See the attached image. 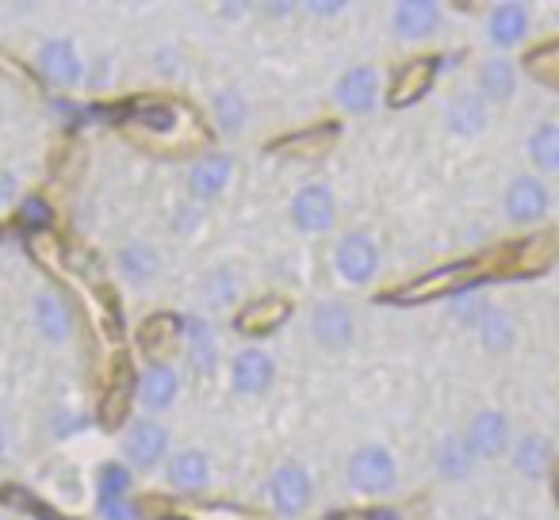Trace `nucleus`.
<instances>
[{"mask_svg":"<svg viewBox=\"0 0 559 520\" xmlns=\"http://www.w3.org/2000/svg\"><path fill=\"white\" fill-rule=\"evenodd\" d=\"M559 261V233L533 230L525 238H513L487 253H475L456 265H441L433 273L418 276L406 288L391 291V303H433V299H460L467 291H479L483 283L498 280H533L544 276Z\"/></svg>","mask_w":559,"mask_h":520,"instance_id":"1","label":"nucleus"},{"mask_svg":"<svg viewBox=\"0 0 559 520\" xmlns=\"http://www.w3.org/2000/svg\"><path fill=\"white\" fill-rule=\"evenodd\" d=\"M345 479H349V486L357 489V494H388L399 482V463L388 448L365 444V448L353 451L349 463H345Z\"/></svg>","mask_w":559,"mask_h":520,"instance_id":"2","label":"nucleus"},{"mask_svg":"<svg viewBox=\"0 0 559 520\" xmlns=\"http://www.w3.org/2000/svg\"><path fill=\"white\" fill-rule=\"evenodd\" d=\"M264 497L269 505L280 512V517H299V512L311 505L314 497V482H311V471L299 463H284L272 471V479L264 482Z\"/></svg>","mask_w":559,"mask_h":520,"instance_id":"3","label":"nucleus"},{"mask_svg":"<svg viewBox=\"0 0 559 520\" xmlns=\"http://www.w3.org/2000/svg\"><path fill=\"white\" fill-rule=\"evenodd\" d=\"M334 268L337 276H342L345 283H353V288H365V283L376 280V273H380V245H376L368 233L353 230L345 233L342 241H337L334 249Z\"/></svg>","mask_w":559,"mask_h":520,"instance_id":"4","label":"nucleus"},{"mask_svg":"<svg viewBox=\"0 0 559 520\" xmlns=\"http://www.w3.org/2000/svg\"><path fill=\"white\" fill-rule=\"evenodd\" d=\"M502 210L513 226H533V222H544L551 210V192L540 177L525 172V177H513L510 188L502 195Z\"/></svg>","mask_w":559,"mask_h":520,"instance_id":"5","label":"nucleus"},{"mask_svg":"<svg viewBox=\"0 0 559 520\" xmlns=\"http://www.w3.org/2000/svg\"><path fill=\"white\" fill-rule=\"evenodd\" d=\"M441 65H444L441 55L411 58L406 65H399L395 77H391V88H388V104H391V108H411V104H418L421 96L433 88Z\"/></svg>","mask_w":559,"mask_h":520,"instance_id":"6","label":"nucleus"},{"mask_svg":"<svg viewBox=\"0 0 559 520\" xmlns=\"http://www.w3.org/2000/svg\"><path fill=\"white\" fill-rule=\"evenodd\" d=\"M334 100H337V108L349 111V116H368V111H376V104H380V73H376L372 65H353V70H345L334 85Z\"/></svg>","mask_w":559,"mask_h":520,"instance_id":"7","label":"nucleus"},{"mask_svg":"<svg viewBox=\"0 0 559 520\" xmlns=\"http://www.w3.org/2000/svg\"><path fill=\"white\" fill-rule=\"evenodd\" d=\"M337 218V199L326 184H307L292 199V222L304 233H326Z\"/></svg>","mask_w":559,"mask_h":520,"instance_id":"8","label":"nucleus"},{"mask_svg":"<svg viewBox=\"0 0 559 520\" xmlns=\"http://www.w3.org/2000/svg\"><path fill=\"white\" fill-rule=\"evenodd\" d=\"M165 451H169V433H165L157 421L150 418H139L127 425L123 433V456L131 467H139V471H150V467H157L165 459Z\"/></svg>","mask_w":559,"mask_h":520,"instance_id":"9","label":"nucleus"},{"mask_svg":"<svg viewBox=\"0 0 559 520\" xmlns=\"http://www.w3.org/2000/svg\"><path fill=\"white\" fill-rule=\"evenodd\" d=\"M464 440L475 459H498L502 451H510V444H513L510 418H506L502 410H479L472 418V425H467Z\"/></svg>","mask_w":559,"mask_h":520,"instance_id":"10","label":"nucleus"},{"mask_svg":"<svg viewBox=\"0 0 559 520\" xmlns=\"http://www.w3.org/2000/svg\"><path fill=\"white\" fill-rule=\"evenodd\" d=\"M490 123V104L475 88H460L444 100V126L456 138H479Z\"/></svg>","mask_w":559,"mask_h":520,"instance_id":"11","label":"nucleus"},{"mask_svg":"<svg viewBox=\"0 0 559 520\" xmlns=\"http://www.w3.org/2000/svg\"><path fill=\"white\" fill-rule=\"evenodd\" d=\"M276 379V360L264 349H241L238 356L230 360V387L246 398H257L272 387Z\"/></svg>","mask_w":559,"mask_h":520,"instance_id":"12","label":"nucleus"},{"mask_svg":"<svg viewBox=\"0 0 559 520\" xmlns=\"http://www.w3.org/2000/svg\"><path fill=\"white\" fill-rule=\"evenodd\" d=\"M288 314H292L288 299H280V295L249 299V303L234 314V329H238L241 337H269L288 322Z\"/></svg>","mask_w":559,"mask_h":520,"instance_id":"13","label":"nucleus"},{"mask_svg":"<svg viewBox=\"0 0 559 520\" xmlns=\"http://www.w3.org/2000/svg\"><path fill=\"white\" fill-rule=\"evenodd\" d=\"M39 73L58 88H73L81 77H85V62H81L78 47L70 39H50L39 47V58H35Z\"/></svg>","mask_w":559,"mask_h":520,"instance_id":"14","label":"nucleus"},{"mask_svg":"<svg viewBox=\"0 0 559 520\" xmlns=\"http://www.w3.org/2000/svg\"><path fill=\"white\" fill-rule=\"evenodd\" d=\"M311 334L322 349H345L357 334V322H353V311L337 299H326V303L314 306L311 314Z\"/></svg>","mask_w":559,"mask_h":520,"instance_id":"15","label":"nucleus"},{"mask_svg":"<svg viewBox=\"0 0 559 520\" xmlns=\"http://www.w3.org/2000/svg\"><path fill=\"white\" fill-rule=\"evenodd\" d=\"M437 27H441V4H433V0H403L391 12V32L406 43L429 39Z\"/></svg>","mask_w":559,"mask_h":520,"instance_id":"16","label":"nucleus"},{"mask_svg":"<svg viewBox=\"0 0 559 520\" xmlns=\"http://www.w3.org/2000/svg\"><path fill=\"white\" fill-rule=\"evenodd\" d=\"M32 322H35V329H39L43 341H50V344L70 341V334H73V311L58 291H39V295H35Z\"/></svg>","mask_w":559,"mask_h":520,"instance_id":"17","label":"nucleus"},{"mask_svg":"<svg viewBox=\"0 0 559 520\" xmlns=\"http://www.w3.org/2000/svg\"><path fill=\"white\" fill-rule=\"evenodd\" d=\"M342 138V126L337 123H322V126H311V131H296L288 138H280L276 146H269L272 154L280 157H296V161H319L334 149V142Z\"/></svg>","mask_w":559,"mask_h":520,"instance_id":"18","label":"nucleus"},{"mask_svg":"<svg viewBox=\"0 0 559 520\" xmlns=\"http://www.w3.org/2000/svg\"><path fill=\"white\" fill-rule=\"evenodd\" d=\"M139 402L146 406L150 413H162L169 410L173 402H177L180 395V375L173 364H162V360H154V364L146 367V372L139 375Z\"/></svg>","mask_w":559,"mask_h":520,"instance_id":"19","label":"nucleus"},{"mask_svg":"<svg viewBox=\"0 0 559 520\" xmlns=\"http://www.w3.org/2000/svg\"><path fill=\"white\" fill-rule=\"evenodd\" d=\"M230 172H234V161L226 154H211V157H203V161H195L192 172H188V192H192V199L195 203L218 199V195L226 192V184H230Z\"/></svg>","mask_w":559,"mask_h":520,"instance_id":"20","label":"nucleus"},{"mask_svg":"<svg viewBox=\"0 0 559 520\" xmlns=\"http://www.w3.org/2000/svg\"><path fill=\"white\" fill-rule=\"evenodd\" d=\"M528 24H533V16H528L525 4H495V9H490V16H487L490 47L510 50V47H518V43H525Z\"/></svg>","mask_w":559,"mask_h":520,"instance_id":"21","label":"nucleus"},{"mask_svg":"<svg viewBox=\"0 0 559 520\" xmlns=\"http://www.w3.org/2000/svg\"><path fill=\"white\" fill-rule=\"evenodd\" d=\"M475 93L487 104H506L518 93V65L506 62V58H490L479 65V77H475Z\"/></svg>","mask_w":559,"mask_h":520,"instance_id":"22","label":"nucleus"},{"mask_svg":"<svg viewBox=\"0 0 559 520\" xmlns=\"http://www.w3.org/2000/svg\"><path fill=\"white\" fill-rule=\"evenodd\" d=\"M510 456H513V467H518L521 479H544V474L556 467V463H551L548 436H540V433L518 436V440H513V448H510Z\"/></svg>","mask_w":559,"mask_h":520,"instance_id":"23","label":"nucleus"},{"mask_svg":"<svg viewBox=\"0 0 559 520\" xmlns=\"http://www.w3.org/2000/svg\"><path fill=\"white\" fill-rule=\"evenodd\" d=\"M185 329H188V318H180V314H173V311H157L142 322L139 344L146 352H165V349H173V344L185 341Z\"/></svg>","mask_w":559,"mask_h":520,"instance_id":"24","label":"nucleus"},{"mask_svg":"<svg viewBox=\"0 0 559 520\" xmlns=\"http://www.w3.org/2000/svg\"><path fill=\"white\" fill-rule=\"evenodd\" d=\"M185 344H188V364H192L195 375H215L218 367V341H215V329L207 326L203 318H188L185 329Z\"/></svg>","mask_w":559,"mask_h":520,"instance_id":"25","label":"nucleus"},{"mask_svg":"<svg viewBox=\"0 0 559 520\" xmlns=\"http://www.w3.org/2000/svg\"><path fill=\"white\" fill-rule=\"evenodd\" d=\"M165 474H169V482L177 489H188V494H192V489H203L211 482V456L200 448H185L169 459Z\"/></svg>","mask_w":559,"mask_h":520,"instance_id":"26","label":"nucleus"},{"mask_svg":"<svg viewBox=\"0 0 559 520\" xmlns=\"http://www.w3.org/2000/svg\"><path fill=\"white\" fill-rule=\"evenodd\" d=\"M116 265H119V276L131 283H150L157 273H162V256H157L154 245L146 241H131L116 253Z\"/></svg>","mask_w":559,"mask_h":520,"instance_id":"27","label":"nucleus"},{"mask_svg":"<svg viewBox=\"0 0 559 520\" xmlns=\"http://www.w3.org/2000/svg\"><path fill=\"white\" fill-rule=\"evenodd\" d=\"M528 161H533L536 172H548L556 177L559 172V123H536L533 134H528Z\"/></svg>","mask_w":559,"mask_h":520,"instance_id":"28","label":"nucleus"},{"mask_svg":"<svg viewBox=\"0 0 559 520\" xmlns=\"http://www.w3.org/2000/svg\"><path fill=\"white\" fill-rule=\"evenodd\" d=\"M437 471H441V479H449V482L472 479L475 456H472V448H467L464 436H444V440L437 444Z\"/></svg>","mask_w":559,"mask_h":520,"instance_id":"29","label":"nucleus"},{"mask_svg":"<svg viewBox=\"0 0 559 520\" xmlns=\"http://www.w3.org/2000/svg\"><path fill=\"white\" fill-rule=\"evenodd\" d=\"M475 329H479V341L487 352H510L513 341H518V326H513L510 311H498V306H487Z\"/></svg>","mask_w":559,"mask_h":520,"instance_id":"30","label":"nucleus"},{"mask_svg":"<svg viewBox=\"0 0 559 520\" xmlns=\"http://www.w3.org/2000/svg\"><path fill=\"white\" fill-rule=\"evenodd\" d=\"M211 116H215V126L223 134H238L246 131L249 123V104L238 88H223V93L211 100Z\"/></svg>","mask_w":559,"mask_h":520,"instance_id":"31","label":"nucleus"},{"mask_svg":"<svg viewBox=\"0 0 559 520\" xmlns=\"http://www.w3.org/2000/svg\"><path fill=\"white\" fill-rule=\"evenodd\" d=\"M528 77H536L540 85L556 88L559 93V39H548V43H536L533 50H525V62Z\"/></svg>","mask_w":559,"mask_h":520,"instance_id":"32","label":"nucleus"},{"mask_svg":"<svg viewBox=\"0 0 559 520\" xmlns=\"http://www.w3.org/2000/svg\"><path fill=\"white\" fill-rule=\"evenodd\" d=\"M238 299V273L230 265L215 268L203 276V303L207 306H230Z\"/></svg>","mask_w":559,"mask_h":520,"instance_id":"33","label":"nucleus"},{"mask_svg":"<svg viewBox=\"0 0 559 520\" xmlns=\"http://www.w3.org/2000/svg\"><path fill=\"white\" fill-rule=\"evenodd\" d=\"M96 494H100V505L127 501V494H131V467L104 463L100 471H96Z\"/></svg>","mask_w":559,"mask_h":520,"instance_id":"34","label":"nucleus"},{"mask_svg":"<svg viewBox=\"0 0 559 520\" xmlns=\"http://www.w3.org/2000/svg\"><path fill=\"white\" fill-rule=\"evenodd\" d=\"M134 126L150 134H173L177 131V108H169V104H142L134 111Z\"/></svg>","mask_w":559,"mask_h":520,"instance_id":"35","label":"nucleus"},{"mask_svg":"<svg viewBox=\"0 0 559 520\" xmlns=\"http://www.w3.org/2000/svg\"><path fill=\"white\" fill-rule=\"evenodd\" d=\"M127 364H123V379H116L111 383V390H108V398H104V425L108 428H116L119 421H123V413H127V398H131V390H139V379H127Z\"/></svg>","mask_w":559,"mask_h":520,"instance_id":"36","label":"nucleus"},{"mask_svg":"<svg viewBox=\"0 0 559 520\" xmlns=\"http://www.w3.org/2000/svg\"><path fill=\"white\" fill-rule=\"evenodd\" d=\"M330 520H399V512H391V509H342V512H330Z\"/></svg>","mask_w":559,"mask_h":520,"instance_id":"37","label":"nucleus"},{"mask_svg":"<svg viewBox=\"0 0 559 520\" xmlns=\"http://www.w3.org/2000/svg\"><path fill=\"white\" fill-rule=\"evenodd\" d=\"M24 218H27L32 226H47V222H50V207H47L43 199H35V195H32V199L24 203Z\"/></svg>","mask_w":559,"mask_h":520,"instance_id":"38","label":"nucleus"},{"mask_svg":"<svg viewBox=\"0 0 559 520\" xmlns=\"http://www.w3.org/2000/svg\"><path fill=\"white\" fill-rule=\"evenodd\" d=\"M12 199H16V180H12V172H0V210L9 207Z\"/></svg>","mask_w":559,"mask_h":520,"instance_id":"39","label":"nucleus"},{"mask_svg":"<svg viewBox=\"0 0 559 520\" xmlns=\"http://www.w3.org/2000/svg\"><path fill=\"white\" fill-rule=\"evenodd\" d=\"M304 9L314 12V16H337L345 4H342V0H334V4H330V0H314V4H304Z\"/></svg>","mask_w":559,"mask_h":520,"instance_id":"40","label":"nucleus"},{"mask_svg":"<svg viewBox=\"0 0 559 520\" xmlns=\"http://www.w3.org/2000/svg\"><path fill=\"white\" fill-rule=\"evenodd\" d=\"M195 226V215L192 210H177V218H173V233H188Z\"/></svg>","mask_w":559,"mask_h":520,"instance_id":"41","label":"nucleus"},{"mask_svg":"<svg viewBox=\"0 0 559 520\" xmlns=\"http://www.w3.org/2000/svg\"><path fill=\"white\" fill-rule=\"evenodd\" d=\"M551 494H556V509H559V459H556V467H551Z\"/></svg>","mask_w":559,"mask_h":520,"instance_id":"42","label":"nucleus"},{"mask_svg":"<svg viewBox=\"0 0 559 520\" xmlns=\"http://www.w3.org/2000/svg\"><path fill=\"white\" fill-rule=\"evenodd\" d=\"M0 459H4V433H0Z\"/></svg>","mask_w":559,"mask_h":520,"instance_id":"43","label":"nucleus"},{"mask_svg":"<svg viewBox=\"0 0 559 520\" xmlns=\"http://www.w3.org/2000/svg\"><path fill=\"white\" fill-rule=\"evenodd\" d=\"M162 520H185V517H162Z\"/></svg>","mask_w":559,"mask_h":520,"instance_id":"44","label":"nucleus"},{"mask_svg":"<svg viewBox=\"0 0 559 520\" xmlns=\"http://www.w3.org/2000/svg\"><path fill=\"white\" fill-rule=\"evenodd\" d=\"M0 119H4V108H0Z\"/></svg>","mask_w":559,"mask_h":520,"instance_id":"45","label":"nucleus"},{"mask_svg":"<svg viewBox=\"0 0 559 520\" xmlns=\"http://www.w3.org/2000/svg\"><path fill=\"white\" fill-rule=\"evenodd\" d=\"M479 520H490V517H479Z\"/></svg>","mask_w":559,"mask_h":520,"instance_id":"46","label":"nucleus"}]
</instances>
